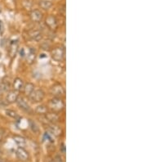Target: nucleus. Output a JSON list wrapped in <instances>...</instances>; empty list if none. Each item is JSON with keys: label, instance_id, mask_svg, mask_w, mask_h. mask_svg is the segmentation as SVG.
I'll list each match as a JSON object with an SVG mask.
<instances>
[{"label": "nucleus", "instance_id": "nucleus-1", "mask_svg": "<svg viewBox=\"0 0 147 162\" xmlns=\"http://www.w3.org/2000/svg\"><path fill=\"white\" fill-rule=\"evenodd\" d=\"M48 107L53 112H60L62 111L65 108V103L60 97H54L50 100L48 103Z\"/></svg>", "mask_w": 147, "mask_h": 162}, {"label": "nucleus", "instance_id": "nucleus-2", "mask_svg": "<svg viewBox=\"0 0 147 162\" xmlns=\"http://www.w3.org/2000/svg\"><path fill=\"white\" fill-rule=\"evenodd\" d=\"M44 97H45V92H44L43 89H40V88L34 89V91L29 96L30 101H32L34 103H39L43 101Z\"/></svg>", "mask_w": 147, "mask_h": 162}, {"label": "nucleus", "instance_id": "nucleus-3", "mask_svg": "<svg viewBox=\"0 0 147 162\" xmlns=\"http://www.w3.org/2000/svg\"><path fill=\"white\" fill-rule=\"evenodd\" d=\"M50 92L54 97H63L65 96V88L60 84H56L51 88Z\"/></svg>", "mask_w": 147, "mask_h": 162}, {"label": "nucleus", "instance_id": "nucleus-4", "mask_svg": "<svg viewBox=\"0 0 147 162\" xmlns=\"http://www.w3.org/2000/svg\"><path fill=\"white\" fill-rule=\"evenodd\" d=\"M65 51L64 47H57L52 50V57L56 61H62L65 58Z\"/></svg>", "mask_w": 147, "mask_h": 162}, {"label": "nucleus", "instance_id": "nucleus-5", "mask_svg": "<svg viewBox=\"0 0 147 162\" xmlns=\"http://www.w3.org/2000/svg\"><path fill=\"white\" fill-rule=\"evenodd\" d=\"M16 156L19 161L22 162L28 161L30 156L28 151L24 147H18L16 151Z\"/></svg>", "mask_w": 147, "mask_h": 162}, {"label": "nucleus", "instance_id": "nucleus-6", "mask_svg": "<svg viewBox=\"0 0 147 162\" xmlns=\"http://www.w3.org/2000/svg\"><path fill=\"white\" fill-rule=\"evenodd\" d=\"M45 119L49 124H56L60 120V116L56 112H47L45 114Z\"/></svg>", "mask_w": 147, "mask_h": 162}, {"label": "nucleus", "instance_id": "nucleus-7", "mask_svg": "<svg viewBox=\"0 0 147 162\" xmlns=\"http://www.w3.org/2000/svg\"><path fill=\"white\" fill-rule=\"evenodd\" d=\"M48 129L49 133L52 135H54L55 137H59L63 133L62 129L60 127H59L58 125H56V124H49Z\"/></svg>", "mask_w": 147, "mask_h": 162}, {"label": "nucleus", "instance_id": "nucleus-8", "mask_svg": "<svg viewBox=\"0 0 147 162\" xmlns=\"http://www.w3.org/2000/svg\"><path fill=\"white\" fill-rule=\"evenodd\" d=\"M16 103L18 105V107L22 109L23 111H27V112H30L31 111V109H30V107L29 106V104L26 103V101L21 97H18L17 100H16Z\"/></svg>", "mask_w": 147, "mask_h": 162}, {"label": "nucleus", "instance_id": "nucleus-9", "mask_svg": "<svg viewBox=\"0 0 147 162\" xmlns=\"http://www.w3.org/2000/svg\"><path fill=\"white\" fill-rule=\"evenodd\" d=\"M45 23L49 29L52 30H54L57 28V21H56V18L53 16H48L45 21Z\"/></svg>", "mask_w": 147, "mask_h": 162}, {"label": "nucleus", "instance_id": "nucleus-10", "mask_svg": "<svg viewBox=\"0 0 147 162\" xmlns=\"http://www.w3.org/2000/svg\"><path fill=\"white\" fill-rule=\"evenodd\" d=\"M29 37L34 41H40L43 38V34L38 30H31L29 31Z\"/></svg>", "mask_w": 147, "mask_h": 162}, {"label": "nucleus", "instance_id": "nucleus-11", "mask_svg": "<svg viewBox=\"0 0 147 162\" xmlns=\"http://www.w3.org/2000/svg\"><path fill=\"white\" fill-rule=\"evenodd\" d=\"M18 97H19L18 92H17V91H15V90H12V91L8 92V93L7 94L6 100H7V102L8 103H16Z\"/></svg>", "mask_w": 147, "mask_h": 162}, {"label": "nucleus", "instance_id": "nucleus-12", "mask_svg": "<svg viewBox=\"0 0 147 162\" xmlns=\"http://www.w3.org/2000/svg\"><path fill=\"white\" fill-rule=\"evenodd\" d=\"M42 17H43V15H42L41 11H38V10H33L30 12V18L33 22H39L42 20Z\"/></svg>", "mask_w": 147, "mask_h": 162}, {"label": "nucleus", "instance_id": "nucleus-13", "mask_svg": "<svg viewBox=\"0 0 147 162\" xmlns=\"http://www.w3.org/2000/svg\"><path fill=\"white\" fill-rule=\"evenodd\" d=\"M13 140L15 141V142L16 143V145L19 146V147H25L26 145V139L21 137V136H19V135H14L12 137Z\"/></svg>", "mask_w": 147, "mask_h": 162}, {"label": "nucleus", "instance_id": "nucleus-14", "mask_svg": "<svg viewBox=\"0 0 147 162\" xmlns=\"http://www.w3.org/2000/svg\"><path fill=\"white\" fill-rule=\"evenodd\" d=\"M13 88H14L15 91H17V92L21 91L22 89L24 88V83H23L21 79H20V78L15 79V80L13 82Z\"/></svg>", "mask_w": 147, "mask_h": 162}, {"label": "nucleus", "instance_id": "nucleus-15", "mask_svg": "<svg viewBox=\"0 0 147 162\" xmlns=\"http://www.w3.org/2000/svg\"><path fill=\"white\" fill-rule=\"evenodd\" d=\"M10 87H11L10 82H9V80H6L5 78V79L3 80L2 83L0 84V91H1V92H2V91H3V92H7V91L9 90Z\"/></svg>", "mask_w": 147, "mask_h": 162}, {"label": "nucleus", "instance_id": "nucleus-16", "mask_svg": "<svg viewBox=\"0 0 147 162\" xmlns=\"http://www.w3.org/2000/svg\"><path fill=\"white\" fill-rule=\"evenodd\" d=\"M34 85L31 84V83H27L26 84H25L24 85V88H23V90H24V92H25V94L26 95V96H30V93L34 91Z\"/></svg>", "mask_w": 147, "mask_h": 162}, {"label": "nucleus", "instance_id": "nucleus-17", "mask_svg": "<svg viewBox=\"0 0 147 162\" xmlns=\"http://www.w3.org/2000/svg\"><path fill=\"white\" fill-rule=\"evenodd\" d=\"M17 49H18V43L16 41H12V43L10 45V49H9V53H10L11 57L16 56Z\"/></svg>", "mask_w": 147, "mask_h": 162}, {"label": "nucleus", "instance_id": "nucleus-18", "mask_svg": "<svg viewBox=\"0 0 147 162\" xmlns=\"http://www.w3.org/2000/svg\"><path fill=\"white\" fill-rule=\"evenodd\" d=\"M39 6L41 7V8H43L44 10H48L49 8L52 6V2L48 1V0H42L39 3Z\"/></svg>", "mask_w": 147, "mask_h": 162}, {"label": "nucleus", "instance_id": "nucleus-19", "mask_svg": "<svg viewBox=\"0 0 147 162\" xmlns=\"http://www.w3.org/2000/svg\"><path fill=\"white\" fill-rule=\"evenodd\" d=\"M35 112L37 114H39V115H45L48 112V108L44 105H40V106H38L36 107Z\"/></svg>", "mask_w": 147, "mask_h": 162}, {"label": "nucleus", "instance_id": "nucleus-20", "mask_svg": "<svg viewBox=\"0 0 147 162\" xmlns=\"http://www.w3.org/2000/svg\"><path fill=\"white\" fill-rule=\"evenodd\" d=\"M35 59V51L34 49H30V53L27 57V61L30 63H32L33 61Z\"/></svg>", "mask_w": 147, "mask_h": 162}, {"label": "nucleus", "instance_id": "nucleus-21", "mask_svg": "<svg viewBox=\"0 0 147 162\" xmlns=\"http://www.w3.org/2000/svg\"><path fill=\"white\" fill-rule=\"evenodd\" d=\"M6 114H7V115L10 116L11 118H17L18 117V115H17L16 111H14L12 110H7L6 111Z\"/></svg>", "mask_w": 147, "mask_h": 162}, {"label": "nucleus", "instance_id": "nucleus-22", "mask_svg": "<svg viewBox=\"0 0 147 162\" xmlns=\"http://www.w3.org/2000/svg\"><path fill=\"white\" fill-rule=\"evenodd\" d=\"M30 127H31V129L33 130V131H34V132H38V126L36 125V124H35L34 122H33L31 120H30Z\"/></svg>", "mask_w": 147, "mask_h": 162}, {"label": "nucleus", "instance_id": "nucleus-23", "mask_svg": "<svg viewBox=\"0 0 147 162\" xmlns=\"http://www.w3.org/2000/svg\"><path fill=\"white\" fill-rule=\"evenodd\" d=\"M3 32H4V26L3 22L0 20V34H3Z\"/></svg>", "mask_w": 147, "mask_h": 162}, {"label": "nucleus", "instance_id": "nucleus-24", "mask_svg": "<svg viewBox=\"0 0 147 162\" xmlns=\"http://www.w3.org/2000/svg\"><path fill=\"white\" fill-rule=\"evenodd\" d=\"M61 148H62V152H63V153H65V144H64V143H62V145H61Z\"/></svg>", "mask_w": 147, "mask_h": 162}, {"label": "nucleus", "instance_id": "nucleus-25", "mask_svg": "<svg viewBox=\"0 0 147 162\" xmlns=\"http://www.w3.org/2000/svg\"><path fill=\"white\" fill-rule=\"evenodd\" d=\"M48 162H54V161L52 160V159H48Z\"/></svg>", "mask_w": 147, "mask_h": 162}, {"label": "nucleus", "instance_id": "nucleus-26", "mask_svg": "<svg viewBox=\"0 0 147 162\" xmlns=\"http://www.w3.org/2000/svg\"><path fill=\"white\" fill-rule=\"evenodd\" d=\"M0 162H7V161H3V159H0Z\"/></svg>", "mask_w": 147, "mask_h": 162}, {"label": "nucleus", "instance_id": "nucleus-27", "mask_svg": "<svg viewBox=\"0 0 147 162\" xmlns=\"http://www.w3.org/2000/svg\"><path fill=\"white\" fill-rule=\"evenodd\" d=\"M1 154H2V151H1V150H0V156H1Z\"/></svg>", "mask_w": 147, "mask_h": 162}, {"label": "nucleus", "instance_id": "nucleus-28", "mask_svg": "<svg viewBox=\"0 0 147 162\" xmlns=\"http://www.w3.org/2000/svg\"><path fill=\"white\" fill-rule=\"evenodd\" d=\"M0 13H1V7H0Z\"/></svg>", "mask_w": 147, "mask_h": 162}, {"label": "nucleus", "instance_id": "nucleus-29", "mask_svg": "<svg viewBox=\"0 0 147 162\" xmlns=\"http://www.w3.org/2000/svg\"><path fill=\"white\" fill-rule=\"evenodd\" d=\"M0 93H1V91H0Z\"/></svg>", "mask_w": 147, "mask_h": 162}, {"label": "nucleus", "instance_id": "nucleus-30", "mask_svg": "<svg viewBox=\"0 0 147 162\" xmlns=\"http://www.w3.org/2000/svg\"><path fill=\"white\" fill-rule=\"evenodd\" d=\"M0 55H1V53H0Z\"/></svg>", "mask_w": 147, "mask_h": 162}]
</instances>
